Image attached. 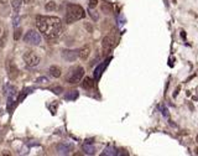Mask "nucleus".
<instances>
[{
  "instance_id": "obj_5",
  "label": "nucleus",
  "mask_w": 198,
  "mask_h": 156,
  "mask_svg": "<svg viewBox=\"0 0 198 156\" xmlns=\"http://www.w3.org/2000/svg\"><path fill=\"white\" fill-rule=\"evenodd\" d=\"M24 41L30 45H40L42 39H41V35L37 30H29L24 36Z\"/></svg>"
},
{
  "instance_id": "obj_16",
  "label": "nucleus",
  "mask_w": 198,
  "mask_h": 156,
  "mask_svg": "<svg viewBox=\"0 0 198 156\" xmlns=\"http://www.w3.org/2000/svg\"><path fill=\"white\" fill-rule=\"evenodd\" d=\"M21 32H22V30L21 29H16L15 30V34H14V39L15 40H20V37H21Z\"/></svg>"
},
{
  "instance_id": "obj_3",
  "label": "nucleus",
  "mask_w": 198,
  "mask_h": 156,
  "mask_svg": "<svg viewBox=\"0 0 198 156\" xmlns=\"http://www.w3.org/2000/svg\"><path fill=\"white\" fill-rule=\"evenodd\" d=\"M118 41H119L118 32H117L115 30L110 31V32H109L105 37L103 39V41H102V47H103L104 53H109V52H110L117 46Z\"/></svg>"
},
{
  "instance_id": "obj_20",
  "label": "nucleus",
  "mask_w": 198,
  "mask_h": 156,
  "mask_svg": "<svg viewBox=\"0 0 198 156\" xmlns=\"http://www.w3.org/2000/svg\"><path fill=\"white\" fill-rule=\"evenodd\" d=\"M52 91H53L55 93H57V94H58V93H61L62 91H63V88H62V87H56V88H52Z\"/></svg>"
},
{
  "instance_id": "obj_25",
  "label": "nucleus",
  "mask_w": 198,
  "mask_h": 156,
  "mask_svg": "<svg viewBox=\"0 0 198 156\" xmlns=\"http://www.w3.org/2000/svg\"><path fill=\"white\" fill-rule=\"evenodd\" d=\"M197 143H198V135H197Z\"/></svg>"
},
{
  "instance_id": "obj_11",
  "label": "nucleus",
  "mask_w": 198,
  "mask_h": 156,
  "mask_svg": "<svg viewBox=\"0 0 198 156\" xmlns=\"http://www.w3.org/2000/svg\"><path fill=\"white\" fill-rule=\"evenodd\" d=\"M48 72H50V74H51L52 77L58 78V77L61 76V73H62V70H61V67H58V66H51L50 70H48Z\"/></svg>"
},
{
  "instance_id": "obj_22",
  "label": "nucleus",
  "mask_w": 198,
  "mask_h": 156,
  "mask_svg": "<svg viewBox=\"0 0 198 156\" xmlns=\"http://www.w3.org/2000/svg\"><path fill=\"white\" fill-rule=\"evenodd\" d=\"M9 1V0H0V3H1V4H6Z\"/></svg>"
},
{
  "instance_id": "obj_15",
  "label": "nucleus",
  "mask_w": 198,
  "mask_h": 156,
  "mask_svg": "<svg viewBox=\"0 0 198 156\" xmlns=\"http://www.w3.org/2000/svg\"><path fill=\"white\" fill-rule=\"evenodd\" d=\"M83 150H84L87 154H94V151H95L94 148H93V146H88L87 144L84 145V146H83Z\"/></svg>"
},
{
  "instance_id": "obj_12",
  "label": "nucleus",
  "mask_w": 198,
  "mask_h": 156,
  "mask_svg": "<svg viewBox=\"0 0 198 156\" xmlns=\"http://www.w3.org/2000/svg\"><path fill=\"white\" fill-rule=\"evenodd\" d=\"M102 11L104 14H112L113 13V5L108 1H103L102 3Z\"/></svg>"
},
{
  "instance_id": "obj_10",
  "label": "nucleus",
  "mask_w": 198,
  "mask_h": 156,
  "mask_svg": "<svg viewBox=\"0 0 198 156\" xmlns=\"http://www.w3.org/2000/svg\"><path fill=\"white\" fill-rule=\"evenodd\" d=\"M82 87L84 88V89H92L93 87H94V79L93 78H91V77H86L84 79H83V82H82Z\"/></svg>"
},
{
  "instance_id": "obj_8",
  "label": "nucleus",
  "mask_w": 198,
  "mask_h": 156,
  "mask_svg": "<svg viewBox=\"0 0 198 156\" xmlns=\"http://www.w3.org/2000/svg\"><path fill=\"white\" fill-rule=\"evenodd\" d=\"M89 55H91V47L89 46H83V47L78 51V57H79L81 60H83V61H86L88 57H89Z\"/></svg>"
},
{
  "instance_id": "obj_19",
  "label": "nucleus",
  "mask_w": 198,
  "mask_h": 156,
  "mask_svg": "<svg viewBox=\"0 0 198 156\" xmlns=\"http://www.w3.org/2000/svg\"><path fill=\"white\" fill-rule=\"evenodd\" d=\"M98 5V0H91L89 1V9H94Z\"/></svg>"
},
{
  "instance_id": "obj_2",
  "label": "nucleus",
  "mask_w": 198,
  "mask_h": 156,
  "mask_svg": "<svg viewBox=\"0 0 198 156\" xmlns=\"http://www.w3.org/2000/svg\"><path fill=\"white\" fill-rule=\"evenodd\" d=\"M86 11L81 5L76 4H68L66 9V22L67 24H73L78 20L84 19Z\"/></svg>"
},
{
  "instance_id": "obj_6",
  "label": "nucleus",
  "mask_w": 198,
  "mask_h": 156,
  "mask_svg": "<svg viewBox=\"0 0 198 156\" xmlns=\"http://www.w3.org/2000/svg\"><path fill=\"white\" fill-rule=\"evenodd\" d=\"M24 61H25L26 66L35 67L40 63V56L36 53L35 51H26L24 53Z\"/></svg>"
},
{
  "instance_id": "obj_13",
  "label": "nucleus",
  "mask_w": 198,
  "mask_h": 156,
  "mask_svg": "<svg viewBox=\"0 0 198 156\" xmlns=\"http://www.w3.org/2000/svg\"><path fill=\"white\" fill-rule=\"evenodd\" d=\"M107 65H108V61H105V63H102V65L99 66L98 68L95 70V72H94V77H95V79H99V78H100V76H102V73H103V71L105 70Z\"/></svg>"
},
{
  "instance_id": "obj_1",
  "label": "nucleus",
  "mask_w": 198,
  "mask_h": 156,
  "mask_svg": "<svg viewBox=\"0 0 198 156\" xmlns=\"http://www.w3.org/2000/svg\"><path fill=\"white\" fill-rule=\"evenodd\" d=\"M36 26L37 30L47 39H57L63 32V25L60 18L57 16H36Z\"/></svg>"
},
{
  "instance_id": "obj_9",
  "label": "nucleus",
  "mask_w": 198,
  "mask_h": 156,
  "mask_svg": "<svg viewBox=\"0 0 198 156\" xmlns=\"http://www.w3.org/2000/svg\"><path fill=\"white\" fill-rule=\"evenodd\" d=\"M8 71H9V77L10 78H16L18 77V68H16V66L14 65V62L13 61H9V63H8Z\"/></svg>"
},
{
  "instance_id": "obj_23",
  "label": "nucleus",
  "mask_w": 198,
  "mask_h": 156,
  "mask_svg": "<svg viewBox=\"0 0 198 156\" xmlns=\"http://www.w3.org/2000/svg\"><path fill=\"white\" fill-rule=\"evenodd\" d=\"M3 34H4V32H3V29L0 27V37H1V36H3Z\"/></svg>"
},
{
  "instance_id": "obj_18",
  "label": "nucleus",
  "mask_w": 198,
  "mask_h": 156,
  "mask_svg": "<svg viewBox=\"0 0 198 156\" xmlns=\"http://www.w3.org/2000/svg\"><path fill=\"white\" fill-rule=\"evenodd\" d=\"M72 92H73V93H72V94H67V96H66V98H67V99H76V98H77L78 93H77L76 91H72Z\"/></svg>"
},
{
  "instance_id": "obj_24",
  "label": "nucleus",
  "mask_w": 198,
  "mask_h": 156,
  "mask_svg": "<svg viewBox=\"0 0 198 156\" xmlns=\"http://www.w3.org/2000/svg\"><path fill=\"white\" fill-rule=\"evenodd\" d=\"M196 154H197V155H198V148H197V149H196Z\"/></svg>"
},
{
  "instance_id": "obj_7",
  "label": "nucleus",
  "mask_w": 198,
  "mask_h": 156,
  "mask_svg": "<svg viewBox=\"0 0 198 156\" xmlns=\"http://www.w3.org/2000/svg\"><path fill=\"white\" fill-rule=\"evenodd\" d=\"M78 51H79V50H63V51H62V57H63L66 61L72 62V61L77 60Z\"/></svg>"
},
{
  "instance_id": "obj_17",
  "label": "nucleus",
  "mask_w": 198,
  "mask_h": 156,
  "mask_svg": "<svg viewBox=\"0 0 198 156\" xmlns=\"http://www.w3.org/2000/svg\"><path fill=\"white\" fill-rule=\"evenodd\" d=\"M20 5H21V0H14V1H13V6H14V9L16 10V11L19 10Z\"/></svg>"
},
{
  "instance_id": "obj_4",
  "label": "nucleus",
  "mask_w": 198,
  "mask_h": 156,
  "mask_svg": "<svg viewBox=\"0 0 198 156\" xmlns=\"http://www.w3.org/2000/svg\"><path fill=\"white\" fill-rule=\"evenodd\" d=\"M83 76H84V68L82 66H76L68 72L66 81L71 83V84H76V83H79L82 81Z\"/></svg>"
},
{
  "instance_id": "obj_21",
  "label": "nucleus",
  "mask_w": 198,
  "mask_h": 156,
  "mask_svg": "<svg viewBox=\"0 0 198 156\" xmlns=\"http://www.w3.org/2000/svg\"><path fill=\"white\" fill-rule=\"evenodd\" d=\"M35 1V0H24V3L26 4V5H30V4H32Z\"/></svg>"
},
{
  "instance_id": "obj_14",
  "label": "nucleus",
  "mask_w": 198,
  "mask_h": 156,
  "mask_svg": "<svg viewBox=\"0 0 198 156\" xmlns=\"http://www.w3.org/2000/svg\"><path fill=\"white\" fill-rule=\"evenodd\" d=\"M46 10H47V11H55V10H56V3L55 1H48L47 4H46Z\"/></svg>"
}]
</instances>
